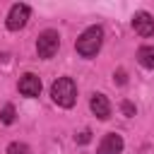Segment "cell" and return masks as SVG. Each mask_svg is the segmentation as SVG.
I'll return each instance as SVG.
<instances>
[{
  "instance_id": "obj_1",
  "label": "cell",
  "mask_w": 154,
  "mask_h": 154,
  "mask_svg": "<svg viewBox=\"0 0 154 154\" xmlns=\"http://www.w3.org/2000/svg\"><path fill=\"white\" fill-rule=\"evenodd\" d=\"M101 43H103V29H101V26H89V29H84V31L79 34L75 48H77L79 55H84V58H94V55L99 53Z\"/></svg>"
},
{
  "instance_id": "obj_2",
  "label": "cell",
  "mask_w": 154,
  "mask_h": 154,
  "mask_svg": "<svg viewBox=\"0 0 154 154\" xmlns=\"http://www.w3.org/2000/svg\"><path fill=\"white\" fill-rule=\"evenodd\" d=\"M51 96H53V101H55L58 106H63V108L75 106V101H77V87H75L72 77H58V79L53 82V87H51Z\"/></svg>"
},
{
  "instance_id": "obj_3",
  "label": "cell",
  "mask_w": 154,
  "mask_h": 154,
  "mask_svg": "<svg viewBox=\"0 0 154 154\" xmlns=\"http://www.w3.org/2000/svg\"><path fill=\"white\" fill-rule=\"evenodd\" d=\"M58 46H60V36H58V31L46 29V31L38 36V41H36V53H38V58L48 60V58H53V55L58 53Z\"/></svg>"
},
{
  "instance_id": "obj_4",
  "label": "cell",
  "mask_w": 154,
  "mask_h": 154,
  "mask_svg": "<svg viewBox=\"0 0 154 154\" xmlns=\"http://www.w3.org/2000/svg\"><path fill=\"white\" fill-rule=\"evenodd\" d=\"M29 14H31V7L24 5V2H17L10 7V14H7V29L10 31H19L26 22H29Z\"/></svg>"
},
{
  "instance_id": "obj_5",
  "label": "cell",
  "mask_w": 154,
  "mask_h": 154,
  "mask_svg": "<svg viewBox=\"0 0 154 154\" xmlns=\"http://www.w3.org/2000/svg\"><path fill=\"white\" fill-rule=\"evenodd\" d=\"M132 29L140 34V36H152L154 34V17L149 14V12H144V10H140V12H135L132 14Z\"/></svg>"
},
{
  "instance_id": "obj_6",
  "label": "cell",
  "mask_w": 154,
  "mask_h": 154,
  "mask_svg": "<svg viewBox=\"0 0 154 154\" xmlns=\"http://www.w3.org/2000/svg\"><path fill=\"white\" fill-rule=\"evenodd\" d=\"M17 87H19V94H22V96H29V99H34V96H38V94H41V79H38L34 72L22 75Z\"/></svg>"
},
{
  "instance_id": "obj_7",
  "label": "cell",
  "mask_w": 154,
  "mask_h": 154,
  "mask_svg": "<svg viewBox=\"0 0 154 154\" xmlns=\"http://www.w3.org/2000/svg\"><path fill=\"white\" fill-rule=\"evenodd\" d=\"M99 154H123V137L118 132H108L99 144Z\"/></svg>"
},
{
  "instance_id": "obj_8",
  "label": "cell",
  "mask_w": 154,
  "mask_h": 154,
  "mask_svg": "<svg viewBox=\"0 0 154 154\" xmlns=\"http://www.w3.org/2000/svg\"><path fill=\"white\" fill-rule=\"evenodd\" d=\"M89 108H91V111H94V116H96V118H101V120L111 118V103H108V99H106L103 94H94V96H91V101H89Z\"/></svg>"
},
{
  "instance_id": "obj_9",
  "label": "cell",
  "mask_w": 154,
  "mask_h": 154,
  "mask_svg": "<svg viewBox=\"0 0 154 154\" xmlns=\"http://www.w3.org/2000/svg\"><path fill=\"white\" fill-rule=\"evenodd\" d=\"M137 60H140L142 67L154 70V46H142V48L137 51Z\"/></svg>"
},
{
  "instance_id": "obj_10",
  "label": "cell",
  "mask_w": 154,
  "mask_h": 154,
  "mask_svg": "<svg viewBox=\"0 0 154 154\" xmlns=\"http://www.w3.org/2000/svg\"><path fill=\"white\" fill-rule=\"evenodd\" d=\"M0 120H2L5 125L14 123V106H12V103H7V106L2 108V113H0Z\"/></svg>"
},
{
  "instance_id": "obj_11",
  "label": "cell",
  "mask_w": 154,
  "mask_h": 154,
  "mask_svg": "<svg viewBox=\"0 0 154 154\" xmlns=\"http://www.w3.org/2000/svg\"><path fill=\"white\" fill-rule=\"evenodd\" d=\"M5 154H29V147H26L24 142H12Z\"/></svg>"
},
{
  "instance_id": "obj_12",
  "label": "cell",
  "mask_w": 154,
  "mask_h": 154,
  "mask_svg": "<svg viewBox=\"0 0 154 154\" xmlns=\"http://www.w3.org/2000/svg\"><path fill=\"white\" fill-rule=\"evenodd\" d=\"M120 108H123V113H125L128 118H130V116H135V106H132L130 101H123V103H120Z\"/></svg>"
},
{
  "instance_id": "obj_13",
  "label": "cell",
  "mask_w": 154,
  "mask_h": 154,
  "mask_svg": "<svg viewBox=\"0 0 154 154\" xmlns=\"http://www.w3.org/2000/svg\"><path fill=\"white\" fill-rule=\"evenodd\" d=\"M89 140H91V132H89V130H82V132L77 135V142H79V144H84V142H89Z\"/></svg>"
},
{
  "instance_id": "obj_14",
  "label": "cell",
  "mask_w": 154,
  "mask_h": 154,
  "mask_svg": "<svg viewBox=\"0 0 154 154\" xmlns=\"http://www.w3.org/2000/svg\"><path fill=\"white\" fill-rule=\"evenodd\" d=\"M116 79H118V84H125V82H128V77H125V70H118V72H116Z\"/></svg>"
}]
</instances>
